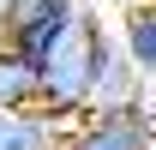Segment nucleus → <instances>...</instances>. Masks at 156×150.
I'll return each instance as SVG.
<instances>
[{"label":"nucleus","mask_w":156,"mask_h":150,"mask_svg":"<svg viewBox=\"0 0 156 150\" xmlns=\"http://www.w3.org/2000/svg\"><path fill=\"white\" fill-rule=\"evenodd\" d=\"M150 6H156V0H150Z\"/></svg>","instance_id":"nucleus-10"},{"label":"nucleus","mask_w":156,"mask_h":150,"mask_svg":"<svg viewBox=\"0 0 156 150\" xmlns=\"http://www.w3.org/2000/svg\"><path fill=\"white\" fill-rule=\"evenodd\" d=\"M138 96H144V78L126 66V54L114 42V24L96 18V30H90V108H126Z\"/></svg>","instance_id":"nucleus-4"},{"label":"nucleus","mask_w":156,"mask_h":150,"mask_svg":"<svg viewBox=\"0 0 156 150\" xmlns=\"http://www.w3.org/2000/svg\"><path fill=\"white\" fill-rule=\"evenodd\" d=\"M150 84H156V78H150Z\"/></svg>","instance_id":"nucleus-9"},{"label":"nucleus","mask_w":156,"mask_h":150,"mask_svg":"<svg viewBox=\"0 0 156 150\" xmlns=\"http://www.w3.org/2000/svg\"><path fill=\"white\" fill-rule=\"evenodd\" d=\"M66 126H54L48 114H0V150H60Z\"/></svg>","instance_id":"nucleus-7"},{"label":"nucleus","mask_w":156,"mask_h":150,"mask_svg":"<svg viewBox=\"0 0 156 150\" xmlns=\"http://www.w3.org/2000/svg\"><path fill=\"white\" fill-rule=\"evenodd\" d=\"M36 60L0 42V114H36Z\"/></svg>","instance_id":"nucleus-6"},{"label":"nucleus","mask_w":156,"mask_h":150,"mask_svg":"<svg viewBox=\"0 0 156 150\" xmlns=\"http://www.w3.org/2000/svg\"><path fill=\"white\" fill-rule=\"evenodd\" d=\"M114 42H120V54H126V66L150 84V78H156V6H150V0H138V6L120 12Z\"/></svg>","instance_id":"nucleus-5"},{"label":"nucleus","mask_w":156,"mask_h":150,"mask_svg":"<svg viewBox=\"0 0 156 150\" xmlns=\"http://www.w3.org/2000/svg\"><path fill=\"white\" fill-rule=\"evenodd\" d=\"M90 30H96V12L84 6L72 18V30L36 60V114H48L54 126H72L90 114Z\"/></svg>","instance_id":"nucleus-1"},{"label":"nucleus","mask_w":156,"mask_h":150,"mask_svg":"<svg viewBox=\"0 0 156 150\" xmlns=\"http://www.w3.org/2000/svg\"><path fill=\"white\" fill-rule=\"evenodd\" d=\"M78 12H84V0H6L0 6V42L18 48L24 60H42L72 30Z\"/></svg>","instance_id":"nucleus-3"},{"label":"nucleus","mask_w":156,"mask_h":150,"mask_svg":"<svg viewBox=\"0 0 156 150\" xmlns=\"http://www.w3.org/2000/svg\"><path fill=\"white\" fill-rule=\"evenodd\" d=\"M60 150H156V108L138 96L126 108H90L66 126Z\"/></svg>","instance_id":"nucleus-2"},{"label":"nucleus","mask_w":156,"mask_h":150,"mask_svg":"<svg viewBox=\"0 0 156 150\" xmlns=\"http://www.w3.org/2000/svg\"><path fill=\"white\" fill-rule=\"evenodd\" d=\"M0 6H6V0H0Z\"/></svg>","instance_id":"nucleus-8"}]
</instances>
